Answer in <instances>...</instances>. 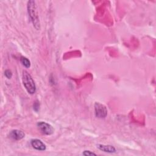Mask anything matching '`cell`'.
I'll list each match as a JSON object with an SVG mask.
<instances>
[{
    "label": "cell",
    "mask_w": 156,
    "mask_h": 156,
    "mask_svg": "<svg viewBox=\"0 0 156 156\" xmlns=\"http://www.w3.org/2000/svg\"><path fill=\"white\" fill-rule=\"evenodd\" d=\"M94 114L98 118H105L107 115V109L104 105L96 102L94 104Z\"/></svg>",
    "instance_id": "277c9868"
},
{
    "label": "cell",
    "mask_w": 156,
    "mask_h": 156,
    "mask_svg": "<svg viewBox=\"0 0 156 156\" xmlns=\"http://www.w3.org/2000/svg\"><path fill=\"white\" fill-rule=\"evenodd\" d=\"M37 126L40 132L44 135H50L54 133V128L49 123L44 121H40L37 124Z\"/></svg>",
    "instance_id": "3957f363"
},
{
    "label": "cell",
    "mask_w": 156,
    "mask_h": 156,
    "mask_svg": "<svg viewBox=\"0 0 156 156\" xmlns=\"http://www.w3.org/2000/svg\"><path fill=\"white\" fill-rule=\"evenodd\" d=\"M20 62H21V64L25 68H29L30 66V60L27 58H26V57H25L24 56H21V57Z\"/></svg>",
    "instance_id": "ba28073f"
},
{
    "label": "cell",
    "mask_w": 156,
    "mask_h": 156,
    "mask_svg": "<svg viewBox=\"0 0 156 156\" xmlns=\"http://www.w3.org/2000/svg\"><path fill=\"white\" fill-rule=\"evenodd\" d=\"M97 147L105 152H108V153H114L116 152V149L114 146H111V145H105V144H99L97 145Z\"/></svg>",
    "instance_id": "52a82bcc"
},
{
    "label": "cell",
    "mask_w": 156,
    "mask_h": 156,
    "mask_svg": "<svg viewBox=\"0 0 156 156\" xmlns=\"http://www.w3.org/2000/svg\"><path fill=\"white\" fill-rule=\"evenodd\" d=\"M40 107V104L38 103V102H35V103L34 104V110H35L36 112H38L39 107Z\"/></svg>",
    "instance_id": "8fae6325"
},
{
    "label": "cell",
    "mask_w": 156,
    "mask_h": 156,
    "mask_svg": "<svg viewBox=\"0 0 156 156\" xmlns=\"http://www.w3.org/2000/svg\"><path fill=\"white\" fill-rule=\"evenodd\" d=\"M27 9L29 16L30 18V20L37 30L40 29V23L39 20V17L38 15V12L37 10V6L35 1H29L27 4Z\"/></svg>",
    "instance_id": "6da1fadb"
},
{
    "label": "cell",
    "mask_w": 156,
    "mask_h": 156,
    "mask_svg": "<svg viewBox=\"0 0 156 156\" xmlns=\"http://www.w3.org/2000/svg\"><path fill=\"white\" fill-rule=\"evenodd\" d=\"M22 81L27 93L30 94H34L36 91V85L32 77L27 71L24 70L23 71Z\"/></svg>",
    "instance_id": "7a4b0ae2"
},
{
    "label": "cell",
    "mask_w": 156,
    "mask_h": 156,
    "mask_svg": "<svg viewBox=\"0 0 156 156\" xmlns=\"http://www.w3.org/2000/svg\"><path fill=\"white\" fill-rule=\"evenodd\" d=\"M4 75L7 79H10L12 77V73L10 69H6L4 71Z\"/></svg>",
    "instance_id": "9c48e42d"
},
{
    "label": "cell",
    "mask_w": 156,
    "mask_h": 156,
    "mask_svg": "<svg viewBox=\"0 0 156 156\" xmlns=\"http://www.w3.org/2000/svg\"><path fill=\"white\" fill-rule=\"evenodd\" d=\"M9 136L12 139L18 141L23 139L25 136V133L23 131L21 130L15 129L10 131V132L9 133Z\"/></svg>",
    "instance_id": "8992f818"
},
{
    "label": "cell",
    "mask_w": 156,
    "mask_h": 156,
    "mask_svg": "<svg viewBox=\"0 0 156 156\" xmlns=\"http://www.w3.org/2000/svg\"><path fill=\"white\" fill-rule=\"evenodd\" d=\"M30 144L32 147L37 151H45L46 146L45 144L39 139H32L30 140Z\"/></svg>",
    "instance_id": "5b68a950"
},
{
    "label": "cell",
    "mask_w": 156,
    "mask_h": 156,
    "mask_svg": "<svg viewBox=\"0 0 156 156\" xmlns=\"http://www.w3.org/2000/svg\"><path fill=\"white\" fill-rule=\"evenodd\" d=\"M82 154L83 155H85V156H88V155H96V154L90 151H88V150H86V151H84L83 152H82Z\"/></svg>",
    "instance_id": "30bf717a"
}]
</instances>
